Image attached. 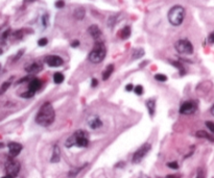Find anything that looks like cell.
<instances>
[{
  "mask_svg": "<svg viewBox=\"0 0 214 178\" xmlns=\"http://www.w3.org/2000/svg\"><path fill=\"white\" fill-rule=\"evenodd\" d=\"M174 47L181 54H191L193 52V46L188 40H179L174 44Z\"/></svg>",
  "mask_w": 214,
  "mask_h": 178,
  "instance_id": "8992f818",
  "label": "cell"
},
{
  "mask_svg": "<svg viewBox=\"0 0 214 178\" xmlns=\"http://www.w3.org/2000/svg\"><path fill=\"white\" fill-rule=\"evenodd\" d=\"M97 84H98V81H97V79H95V78L92 79V87H96Z\"/></svg>",
  "mask_w": 214,
  "mask_h": 178,
  "instance_id": "e575fe53",
  "label": "cell"
},
{
  "mask_svg": "<svg viewBox=\"0 0 214 178\" xmlns=\"http://www.w3.org/2000/svg\"><path fill=\"white\" fill-rule=\"evenodd\" d=\"M60 156H61V151H60V147L58 145H55L53 147V151H52V156L50 158V162H60Z\"/></svg>",
  "mask_w": 214,
  "mask_h": 178,
  "instance_id": "5bb4252c",
  "label": "cell"
},
{
  "mask_svg": "<svg viewBox=\"0 0 214 178\" xmlns=\"http://www.w3.org/2000/svg\"><path fill=\"white\" fill-rule=\"evenodd\" d=\"M197 111V104L193 101L184 102L180 107V112L182 115H191Z\"/></svg>",
  "mask_w": 214,
  "mask_h": 178,
  "instance_id": "ba28073f",
  "label": "cell"
},
{
  "mask_svg": "<svg viewBox=\"0 0 214 178\" xmlns=\"http://www.w3.org/2000/svg\"><path fill=\"white\" fill-rule=\"evenodd\" d=\"M208 39H209V42L210 43H214V31L211 32L210 35H209V38H208Z\"/></svg>",
  "mask_w": 214,
  "mask_h": 178,
  "instance_id": "d6a6232c",
  "label": "cell"
},
{
  "mask_svg": "<svg viewBox=\"0 0 214 178\" xmlns=\"http://www.w3.org/2000/svg\"><path fill=\"white\" fill-rule=\"evenodd\" d=\"M146 107L150 117H153L156 112V100L155 99H148L146 101Z\"/></svg>",
  "mask_w": 214,
  "mask_h": 178,
  "instance_id": "2e32d148",
  "label": "cell"
},
{
  "mask_svg": "<svg viewBox=\"0 0 214 178\" xmlns=\"http://www.w3.org/2000/svg\"><path fill=\"white\" fill-rule=\"evenodd\" d=\"M143 55H144V50L143 49H135L133 51L132 57H133V59H138Z\"/></svg>",
  "mask_w": 214,
  "mask_h": 178,
  "instance_id": "7402d4cb",
  "label": "cell"
},
{
  "mask_svg": "<svg viewBox=\"0 0 214 178\" xmlns=\"http://www.w3.org/2000/svg\"><path fill=\"white\" fill-rule=\"evenodd\" d=\"M42 70V65H40V64H38V63H34V64H31V65H29V66H27L25 68V71L26 72H28V73H38L39 71H41Z\"/></svg>",
  "mask_w": 214,
  "mask_h": 178,
  "instance_id": "9a60e30c",
  "label": "cell"
},
{
  "mask_svg": "<svg viewBox=\"0 0 214 178\" xmlns=\"http://www.w3.org/2000/svg\"><path fill=\"white\" fill-rule=\"evenodd\" d=\"M45 62L46 64L48 65L49 67L55 68V67H60L63 65V58L60 57L58 55H48L45 57Z\"/></svg>",
  "mask_w": 214,
  "mask_h": 178,
  "instance_id": "9c48e42d",
  "label": "cell"
},
{
  "mask_svg": "<svg viewBox=\"0 0 214 178\" xmlns=\"http://www.w3.org/2000/svg\"><path fill=\"white\" fill-rule=\"evenodd\" d=\"M88 123H89V126H90L92 129H97V128H99V127L102 126V120H100L98 117H95V116L89 119Z\"/></svg>",
  "mask_w": 214,
  "mask_h": 178,
  "instance_id": "7c38bea8",
  "label": "cell"
},
{
  "mask_svg": "<svg viewBox=\"0 0 214 178\" xmlns=\"http://www.w3.org/2000/svg\"><path fill=\"white\" fill-rule=\"evenodd\" d=\"M126 90L127 91V92H131V91H133L134 90V85H133V84H129L126 87Z\"/></svg>",
  "mask_w": 214,
  "mask_h": 178,
  "instance_id": "1f68e13d",
  "label": "cell"
},
{
  "mask_svg": "<svg viewBox=\"0 0 214 178\" xmlns=\"http://www.w3.org/2000/svg\"><path fill=\"white\" fill-rule=\"evenodd\" d=\"M43 23H44V26L47 25V15H45V16L43 17Z\"/></svg>",
  "mask_w": 214,
  "mask_h": 178,
  "instance_id": "8d00e7d4",
  "label": "cell"
},
{
  "mask_svg": "<svg viewBox=\"0 0 214 178\" xmlns=\"http://www.w3.org/2000/svg\"><path fill=\"white\" fill-rule=\"evenodd\" d=\"M5 171H7V176L11 178H15L19 174L20 171V164L19 162L15 159H8L5 164Z\"/></svg>",
  "mask_w": 214,
  "mask_h": 178,
  "instance_id": "5b68a950",
  "label": "cell"
},
{
  "mask_svg": "<svg viewBox=\"0 0 214 178\" xmlns=\"http://www.w3.org/2000/svg\"><path fill=\"white\" fill-rule=\"evenodd\" d=\"M166 178H181L180 175H168Z\"/></svg>",
  "mask_w": 214,
  "mask_h": 178,
  "instance_id": "d590c367",
  "label": "cell"
},
{
  "mask_svg": "<svg viewBox=\"0 0 214 178\" xmlns=\"http://www.w3.org/2000/svg\"><path fill=\"white\" fill-rule=\"evenodd\" d=\"M170 169H179V165H178L177 162H169L167 165Z\"/></svg>",
  "mask_w": 214,
  "mask_h": 178,
  "instance_id": "f546056e",
  "label": "cell"
},
{
  "mask_svg": "<svg viewBox=\"0 0 214 178\" xmlns=\"http://www.w3.org/2000/svg\"><path fill=\"white\" fill-rule=\"evenodd\" d=\"M205 176H204V173L202 171H200L198 172V174H197V178H204Z\"/></svg>",
  "mask_w": 214,
  "mask_h": 178,
  "instance_id": "74e56055",
  "label": "cell"
},
{
  "mask_svg": "<svg viewBox=\"0 0 214 178\" xmlns=\"http://www.w3.org/2000/svg\"><path fill=\"white\" fill-rule=\"evenodd\" d=\"M10 85H11V84L8 81H7V82H4L3 84L1 85V87H0V95H2V94H4L5 92H7V90L8 88H10Z\"/></svg>",
  "mask_w": 214,
  "mask_h": 178,
  "instance_id": "d4e9b609",
  "label": "cell"
},
{
  "mask_svg": "<svg viewBox=\"0 0 214 178\" xmlns=\"http://www.w3.org/2000/svg\"><path fill=\"white\" fill-rule=\"evenodd\" d=\"M35 94H36V92L28 90L27 92H25V93L21 94V97H23V98H31Z\"/></svg>",
  "mask_w": 214,
  "mask_h": 178,
  "instance_id": "484cf974",
  "label": "cell"
},
{
  "mask_svg": "<svg viewBox=\"0 0 214 178\" xmlns=\"http://www.w3.org/2000/svg\"><path fill=\"white\" fill-rule=\"evenodd\" d=\"M78 45H79V42H78V41H73V42L71 43V46H72V47H77Z\"/></svg>",
  "mask_w": 214,
  "mask_h": 178,
  "instance_id": "836d02e7",
  "label": "cell"
},
{
  "mask_svg": "<svg viewBox=\"0 0 214 178\" xmlns=\"http://www.w3.org/2000/svg\"><path fill=\"white\" fill-rule=\"evenodd\" d=\"M88 31H89V34H90L91 37L96 41L102 37V30L98 28V26L97 25H91L90 27H89Z\"/></svg>",
  "mask_w": 214,
  "mask_h": 178,
  "instance_id": "8fae6325",
  "label": "cell"
},
{
  "mask_svg": "<svg viewBox=\"0 0 214 178\" xmlns=\"http://www.w3.org/2000/svg\"><path fill=\"white\" fill-rule=\"evenodd\" d=\"M211 114L214 116V105L212 106V107H211Z\"/></svg>",
  "mask_w": 214,
  "mask_h": 178,
  "instance_id": "f35d334b",
  "label": "cell"
},
{
  "mask_svg": "<svg viewBox=\"0 0 214 178\" xmlns=\"http://www.w3.org/2000/svg\"><path fill=\"white\" fill-rule=\"evenodd\" d=\"M41 85H42V82H41L40 79L38 78H34L31 79V81H29V84H28V90L31 91H34V92H37L39 89L41 88Z\"/></svg>",
  "mask_w": 214,
  "mask_h": 178,
  "instance_id": "4fadbf2b",
  "label": "cell"
},
{
  "mask_svg": "<svg viewBox=\"0 0 214 178\" xmlns=\"http://www.w3.org/2000/svg\"><path fill=\"white\" fill-rule=\"evenodd\" d=\"M74 17L76 18V19L81 20L83 18L85 17V10L83 7H78L76 8L75 11H74Z\"/></svg>",
  "mask_w": 214,
  "mask_h": 178,
  "instance_id": "44dd1931",
  "label": "cell"
},
{
  "mask_svg": "<svg viewBox=\"0 0 214 178\" xmlns=\"http://www.w3.org/2000/svg\"><path fill=\"white\" fill-rule=\"evenodd\" d=\"M155 79L158 81L164 82L167 80V76L164 75V74H156V75H155Z\"/></svg>",
  "mask_w": 214,
  "mask_h": 178,
  "instance_id": "cb8c5ba5",
  "label": "cell"
},
{
  "mask_svg": "<svg viewBox=\"0 0 214 178\" xmlns=\"http://www.w3.org/2000/svg\"><path fill=\"white\" fill-rule=\"evenodd\" d=\"M22 150V145L16 142H12L8 144V151H10V155L12 157H16L18 154L21 152Z\"/></svg>",
  "mask_w": 214,
  "mask_h": 178,
  "instance_id": "30bf717a",
  "label": "cell"
},
{
  "mask_svg": "<svg viewBox=\"0 0 214 178\" xmlns=\"http://www.w3.org/2000/svg\"><path fill=\"white\" fill-rule=\"evenodd\" d=\"M1 54H2V49L0 48V55H1Z\"/></svg>",
  "mask_w": 214,
  "mask_h": 178,
  "instance_id": "60d3db41",
  "label": "cell"
},
{
  "mask_svg": "<svg viewBox=\"0 0 214 178\" xmlns=\"http://www.w3.org/2000/svg\"><path fill=\"white\" fill-rule=\"evenodd\" d=\"M134 92H135L137 95H142L143 94V87L142 85H136L135 88H134Z\"/></svg>",
  "mask_w": 214,
  "mask_h": 178,
  "instance_id": "4316f807",
  "label": "cell"
},
{
  "mask_svg": "<svg viewBox=\"0 0 214 178\" xmlns=\"http://www.w3.org/2000/svg\"><path fill=\"white\" fill-rule=\"evenodd\" d=\"M64 5H65V3H64L63 0H59V1H56V2H55V7H58V8H62V7H64Z\"/></svg>",
  "mask_w": 214,
  "mask_h": 178,
  "instance_id": "4dcf8cb0",
  "label": "cell"
},
{
  "mask_svg": "<svg viewBox=\"0 0 214 178\" xmlns=\"http://www.w3.org/2000/svg\"><path fill=\"white\" fill-rule=\"evenodd\" d=\"M206 126L208 127V129H209L211 132L214 133V123L213 122H211V121H207Z\"/></svg>",
  "mask_w": 214,
  "mask_h": 178,
  "instance_id": "83f0119b",
  "label": "cell"
},
{
  "mask_svg": "<svg viewBox=\"0 0 214 178\" xmlns=\"http://www.w3.org/2000/svg\"><path fill=\"white\" fill-rule=\"evenodd\" d=\"M184 18H185V8L181 5H174L168 11V21L174 26L182 24Z\"/></svg>",
  "mask_w": 214,
  "mask_h": 178,
  "instance_id": "3957f363",
  "label": "cell"
},
{
  "mask_svg": "<svg viewBox=\"0 0 214 178\" xmlns=\"http://www.w3.org/2000/svg\"><path fill=\"white\" fill-rule=\"evenodd\" d=\"M150 148H151V146L148 143L142 145V146L139 148V149L136 151L135 153H134L133 158H132V161H133L134 164H139V162H140L142 159H143L144 157H145V155H146V154L150 152Z\"/></svg>",
  "mask_w": 214,
  "mask_h": 178,
  "instance_id": "52a82bcc",
  "label": "cell"
},
{
  "mask_svg": "<svg viewBox=\"0 0 214 178\" xmlns=\"http://www.w3.org/2000/svg\"><path fill=\"white\" fill-rule=\"evenodd\" d=\"M89 144L88 133L85 130H77L70 136L66 142V147L70 148L72 146L87 147Z\"/></svg>",
  "mask_w": 214,
  "mask_h": 178,
  "instance_id": "7a4b0ae2",
  "label": "cell"
},
{
  "mask_svg": "<svg viewBox=\"0 0 214 178\" xmlns=\"http://www.w3.org/2000/svg\"><path fill=\"white\" fill-rule=\"evenodd\" d=\"M64 79H65V77L63 75V73H61V72H56L55 73V75H53V81L58 84H62V82L64 81Z\"/></svg>",
  "mask_w": 214,
  "mask_h": 178,
  "instance_id": "ffe728a7",
  "label": "cell"
},
{
  "mask_svg": "<svg viewBox=\"0 0 214 178\" xmlns=\"http://www.w3.org/2000/svg\"><path fill=\"white\" fill-rule=\"evenodd\" d=\"M2 178H11V177H8V176H5V177H2Z\"/></svg>",
  "mask_w": 214,
  "mask_h": 178,
  "instance_id": "b9f144b4",
  "label": "cell"
},
{
  "mask_svg": "<svg viewBox=\"0 0 214 178\" xmlns=\"http://www.w3.org/2000/svg\"><path fill=\"white\" fill-rule=\"evenodd\" d=\"M197 136V138H203V139H207V140H209L211 142H214V138L212 135H210L209 133L204 131V130H200V131L197 132V135H195Z\"/></svg>",
  "mask_w": 214,
  "mask_h": 178,
  "instance_id": "ac0fdd59",
  "label": "cell"
},
{
  "mask_svg": "<svg viewBox=\"0 0 214 178\" xmlns=\"http://www.w3.org/2000/svg\"><path fill=\"white\" fill-rule=\"evenodd\" d=\"M106 54H107V49H106V46L103 45V43L96 42L93 49H92V51L89 54V61L93 64L102 63L106 57Z\"/></svg>",
  "mask_w": 214,
  "mask_h": 178,
  "instance_id": "277c9868",
  "label": "cell"
},
{
  "mask_svg": "<svg viewBox=\"0 0 214 178\" xmlns=\"http://www.w3.org/2000/svg\"><path fill=\"white\" fill-rule=\"evenodd\" d=\"M3 147H4V145L2 143H0V148H3Z\"/></svg>",
  "mask_w": 214,
  "mask_h": 178,
  "instance_id": "ab89813d",
  "label": "cell"
},
{
  "mask_svg": "<svg viewBox=\"0 0 214 178\" xmlns=\"http://www.w3.org/2000/svg\"><path fill=\"white\" fill-rule=\"evenodd\" d=\"M55 112L53 109L52 105L49 102H45L41 106L40 111L38 112L37 116H36V122L41 126H49L51 125L55 121Z\"/></svg>",
  "mask_w": 214,
  "mask_h": 178,
  "instance_id": "6da1fadb",
  "label": "cell"
},
{
  "mask_svg": "<svg viewBox=\"0 0 214 178\" xmlns=\"http://www.w3.org/2000/svg\"><path fill=\"white\" fill-rule=\"evenodd\" d=\"M113 71H114V66H113V65H109V66L106 68V70L103 71V73H102V79H103V80H107V79L111 76Z\"/></svg>",
  "mask_w": 214,
  "mask_h": 178,
  "instance_id": "e0dca14e",
  "label": "cell"
},
{
  "mask_svg": "<svg viewBox=\"0 0 214 178\" xmlns=\"http://www.w3.org/2000/svg\"><path fill=\"white\" fill-rule=\"evenodd\" d=\"M83 169H84V167H79V168H76V169H72V170H71L69 173H68V176L69 177H75L77 174L79 173V172H81Z\"/></svg>",
  "mask_w": 214,
  "mask_h": 178,
  "instance_id": "603a6c76",
  "label": "cell"
},
{
  "mask_svg": "<svg viewBox=\"0 0 214 178\" xmlns=\"http://www.w3.org/2000/svg\"><path fill=\"white\" fill-rule=\"evenodd\" d=\"M47 43H48V40H47L46 38H43V39H40V40H39V42H38V44H39V46H45V45H47Z\"/></svg>",
  "mask_w": 214,
  "mask_h": 178,
  "instance_id": "f1b7e54d",
  "label": "cell"
},
{
  "mask_svg": "<svg viewBox=\"0 0 214 178\" xmlns=\"http://www.w3.org/2000/svg\"><path fill=\"white\" fill-rule=\"evenodd\" d=\"M119 34H120L121 39H123V40H126V39H129L130 35H131V27H130V26H126V27H123L120 30Z\"/></svg>",
  "mask_w": 214,
  "mask_h": 178,
  "instance_id": "d6986e66",
  "label": "cell"
}]
</instances>
